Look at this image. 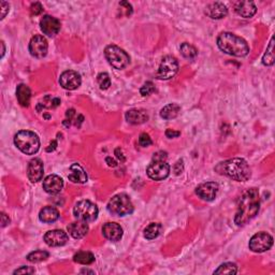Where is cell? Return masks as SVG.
<instances>
[{
  "instance_id": "cell-1",
  "label": "cell",
  "mask_w": 275,
  "mask_h": 275,
  "mask_svg": "<svg viewBox=\"0 0 275 275\" xmlns=\"http://www.w3.org/2000/svg\"><path fill=\"white\" fill-rule=\"evenodd\" d=\"M260 198L257 188H251L241 196L237 203L235 221L237 226H243L252 220L259 212Z\"/></svg>"
},
{
  "instance_id": "cell-2",
  "label": "cell",
  "mask_w": 275,
  "mask_h": 275,
  "mask_svg": "<svg viewBox=\"0 0 275 275\" xmlns=\"http://www.w3.org/2000/svg\"><path fill=\"white\" fill-rule=\"evenodd\" d=\"M215 171L220 176L228 177L236 182H246L252 177V169L243 158H231L219 162L215 167Z\"/></svg>"
},
{
  "instance_id": "cell-3",
  "label": "cell",
  "mask_w": 275,
  "mask_h": 275,
  "mask_svg": "<svg viewBox=\"0 0 275 275\" xmlns=\"http://www.w3.org/2000/svg\"><path fill=\"white\" fill-rule=\"evenodd\" d=\"M217 45L220 51L231 56L244 57L250 53V46L247 42L231 33H221L217 38Z\"/></svg>"
},
{
  "instance_id": "cell-4",
  "label": "cell",
  "mask_w": 275,
  "mask_h": 275,
  "mask_svg": "<svg viewBox=\"0 0 275 275\" xmlns=\"http://www.w3.org/2000/svg\"><path fill=\"white\" fill-rule=\"evenodd\" d=\"M14 144L26 155H34L40 149V139L35 132L22 130L14 137Z\"/></svg>"
},
{
  "instance_id": "cell-5",
  "label": "cell",
  "mask_w": 275,
  "mask_h": 275,
  "mask_svg": "<svg viewBox=\"0 0 275 275\" xmlns=\"http://www.w3.org/2000/svg\"><path fill=\"white\" fill-rule=\"evenodd\" d=\"M108 210L111 214L115 216H125L134 212V204H132L129 196L126 194H118L109 201Z\"/></svg>"
},
{
  "instance_id": "cell-6",
  "label": "cell",
  "mask_w": 275,
  "mask_h": 275,
  "mask_svg": "<svg viewBox=\"0 0 275 275\" xmlns=\"http://www.w3.org/2000/svg\"><path fill=\"white\" fill-rule=\"evenodd\" d=\"M104 55L109 63L115 69H125L130 63V57L118 45H109L105 47Z\"/></svg>"
},
{
  "instance_id": "cell-7",
  "label": "cell",
  "mask_w": 275,
  "mask_h": 275,
  "mask_svg": "<svg viewBox=\"0 0 275 275\" xmlns=\"http://www.w3.org/2000/svg\"><path fill=\"white\" fill-rule=\"evenodd\" d=\"M98 206L91 202L89 200H82L78 202L73 209V214L76 217L80 220L84 221H94L98 217Z\"/></svg>"
},
{
  "instance_id": "cell-8",
  "label": "cell",
  "mask_w": 275,
  "mask_h": 275,
  "mask_svg": "<svg viewBox=\"0 0 275 275\" xmlns=\"http://www.w3.org/2000/svg\"><path fill=\"white\" fill-rule=\"evenodd\" d=\"M178 71V61L176 57L166 56L163 57L158 71L156 73V78L159 80H170Z\"/></svg>"
},
{
  "instance_id": "cell-9",
  "label": "cell",
  "mask_w": 275,
  "mask_h": 275,
  "mask_svg": "<svg viewBox=\"0 0 275 275\" xmlns=\"http://www.w3.org/2000/svg\"><path fill=\"white\" fill-rule=\"evenodd\" d=\"M273 245V237L267 232H258L250 240V250L254 253H263L269 251Z\"/></svg>"
},
{
  "instance_id": "cell-10",
  "label": "cell",
  "mask_w": 275,
  "mask_h": 275,
  "mask_svg": "<svg viewBox=\"0 0 275 275\" xmlns=\"http://www.w3.org/2000/svg\"><path fill=\"white\" fill-rule=\"evenodd\" d=\"M146 173L150 178L154 181H162L170 174V166L167 161H156L153 160L146 169Z\"/></svg>"
},
{
  "instance_id": "cell-11",
  "label": "cell",
  "mask_w": 275,
  "mask_h": 275,
  "mask_svg": "<svg viewBox=\"0 0 275 275\" xmlns=\"http://www.w3.org/2000/svg\"><path fill=\"white\" fill-rule=\"evenodd\" d=\"M49 43L43 36L37 35L29 42V52L36 58H43L47 54Z\"/></svg>"
},
{
  "instance_id": "cell-12",
  "label": "cell",
  "mask_w": 275,
  "mask_h": 275,
  "mask_svg": "<svg viewBox=\"0 0 275 275\" xmlns=\"http://www.w3.org/2000/svg\"><path fill=\"white\" fill-rule=\"evenodd\" d=\"M81 76L77 71L67 70L59 78V84L62 88L67 91H75L81 85Z\"/></svg>"
},
{
  "instance_id": "cell-13",
  "label": "cell",
  "mask_w": 275,
  "mask_h": 275,
  "mask_svg": "<svg viewBox=\"0 0 275 275\" xmlns=\"http://www.w3.org/2000/svg\"><path fill=\"white\" fill-rule=\"evenodd\" d=\"M218 189L219 186L217 183L206 182L199 185L197 189H196V194H197L202 200L213 201L216 198V196H217Z\"/></svg>"
},
{
  "instance_id": "cell-14",
  "label": "cell",
  "mask_w": 275,
  "mask_h": 275,
  "mask_svg": "<svg viewBox=\"0 0 275 275\" xmlns=\"http://www.w3.org/2000/svg\"><path fill=\"white\" fill-rule=\"evenodd\" d=\"M40 28L44 35L55 37L60 30V22L51 15H44L40 20Z\"/></svg>"
},
{
  "instance_id": "cell-15",
  "label": "cell",
  "mask_w": 275,
  "mask_h": 275,
  "mask_svg": "<svg viewBox=\"0 0 275 275\" xmlns=\"http://www.w3.org/2000/svg\"><path fill=\"white\" fill-rule=\"evenodd\" d=\"M44 174V167L43 162L39 158H35V159H31L28 163L27 168V176L29 181L31 183H37L39 182L43 177Z\"/></svg>"
},
{
  "instance_id": "cell-16",
  "label": "cell",
  "mask_w": 275,
  "mask_h": 275,
  "mask_svg": "<svg viewBox=\"0 0 275 275\" xmlns=\"http://www.w3.org/2000/svg\"><path fill=\"white\" fill-rule=\"evenodd\" d=\"M44 241L49 246L56 247L62 246L68 242V235L67 232L59 229L47 231L44 236Z\"/></svg>"
},
{
  "instance_id": "cell-17",
  "label": "cell",
  "mask_w": 275,
  "mask_h": 275,
  "mask_svg": "<svg viewBox=\"0 0 275 275\" xmlns=\"http://www.w3.org/2000/svg\"><path fill=\"white\" fill-rule=\"evenodd\" d=\"M63 187V181L60 177L56 176V174H51V176L46 177L43 181V189L47 194L50 195H56L61 192Z\"/></svg>"
},
{
  "instance_id": "cell-18",
  "label": "cell",
  "mask_w": 275,
  "mask_h": 275,
  "mask_svg": "<svg viewBox=\"0 0 275 275\" xmlns=\"http://www.w3.org/2000/svg\"><path fill=\"white\" fill-rule=\"evenodd\" d=\"M204 13L213 20H221L227 17L228 9H227L223 2H213L210 3L209 6H206Z\"/></svg>"
},
{
  "instance_id": "cell-19",
  "label": "cell",
  "mask_w": 275,
  "mask_h": 275,
  "mask_svg": "<svg viewBox=\"0 0 275 275\" xmlns=\"http://www.w3.org/2000/svg\"><path fill=\"white\" fill-rule=\"evenodd\" d=\"M102 234L105 239L118 242L123 237V228L116 223H107L102 227Z\"/></svg>"
},
{
  "instance_id": "cell-20",
  "label": "cell",
  "mask_w": 275,
  "mask_h": 275,
  "mask_svg": "<svg viewBox=\"0 0 275 275\" xmlns=\"http://www.w3.org/2000/svg\"><path fill=\"white\" fill-rule=\"evenodd\" d=\"M236 12L244 19L253 18L257 12L255 3L252 1H237L235 3Z\"/></svg>"
},
{
  "instance_id": "cell-21",
  "label": "cell",
  "mask_w": 275,
  "mask_h": 275,
  "mask_svg": "<svg viewBox=\"0 0 275 275\" xmlns=\"http://www.w3.org/2000/svg\"><path fill=\"white\" fill-rule=\"evenodd\" d=\"M126 119L132 125H140L149 120V114L145 110L131 109L126 112Z\"/></svg>"
},
{
  "instance_id": "cell-22",
  "label": "cell",
  "mask_w": 275,
  "mask_h": 275,
  "mask_svg": "<svg viewBox=\"0 0 275 275\" xmlns=\"http://www.w3.org/2000/svg\"><path fill=\"white\" fill-rule=\"evenodd\" d=\"M88 230V225L84 220L75 221V223H71L68 226L69 234H70L72 237H75V239H82V237L87 235Z\"/></svg>"
},
{
  "instance_id": "cell-23",
  "label": "cell",
  "mask_w": 275,
  "mask_h": 275,
  "mask_svg": "<svg viewBox=\"0 0 275 275\" xmlns=\"http://www.w3.org/2000/svg\"><path fill=\"white\" fill-rule=\"evenodd\" d=\"M68 178L70 179L72 183H79V184H84L87 182V174L85 170L82 168V166L79 163H73L69 170Z\"/></svg>"
},
{
  "instance_id": "cell-24",
  "label": "cell",
  "mask_w": 275,
  "mask_h": 275,
  "mask_svg": "<svg viewBox=\"0 0 275 275\" xmlns=\"http://www.w3.org/2000/svg\"><path fill=\"white\" fill-rule=\"evenodd\" d=\"M39 218L41 221L46 224L54 223L58 218H59V212L54 206H45L42 209L39 213Z\"/></svg>"
},
{
  "instance_id": "cell-25",
  "label": "cell",
  "mask_w": 275,
  "mask_h": 275,
  "mask_svg": "<svg viewBox=\"0 0 275 275\" xmlns=\"http://www.w3.org/2000/svg\"><path fill=\"white\" fill-rule=\"evenodd\" d=\"M17 97L19 103L22 105V107H28L31 98L30 88L27 85H25V84H20L17 89Z\"/></svg>"
},
{
  "instance_id": "cell-26",
  "label": "cell",
  "mask_w": 275,
  "mask_h": 275,
  "mask_svg": "<svg viewBox=\"0 0 275 275\" xmlns=\"http://www.w3.org/2000/svg\"><path fill=\"white\" fill-rule=\"evenodd\" d=\"M181 107L177 103H170L163 107L160 111V116L163 119H173L178 115Z\"/></svg>"
},
{
  "instance_id": "cell-27",
  "label": "cell",
  "mask_w": 275,
  "mask_h": 275,
  "mask_svg": "<svg viewBox=\"0 0 275 275\" xmlns=\"http://www.w3.org/2000/svg\"><path fill=\"white\" fill-rule=\"evenodd\" d=\"M162 227L159 223H152L144 229V237L147 240H154L160 235Z\"/></svg>"
},
{
  "instance_id": "cell-28",
  "label": "cell",
  "mask_w": 275,
  "mask_h": 275,
  "mask_svg": "<svg viewBox=\"0 0 275 275\" xmlns=\"http://www.w3.org/2000/svg\"><path fill=\"white\" fill-rule=\"evenodd\" d=\"M73 260L80 264H92L95 261V256L91 252H79L73 256Z\"/></svg>"
},
{
  "instance_id": "cell-29",
  "label": "cell",
  "mask_w": 275,
  "mask_h": 275,
  "mask_svg": "<svg viewBox=\"0 0 275 275\" xmlns=\"http://www.w3.org/2000/svg\"><path fill=\"white\" fill-rule=\"evenodd\" d=\"M262 63L264 66H272L274 63V38L270 41L267 51L262 57Z\"/></svg>"
},
{
  "instance_id": "cell-30",
  "label": "cell",
  "mask_w": 275,
  "mask_h": 275,
  "mask_svg": "<svg viewBox=\"0 0 275 275\" xmlns=\"http://www.w3.org/2000/svg\"><path fill=\"white\" fill-rule=\"evenodd\" d=\"M237 273V267L236 263L232 262H226L220 264L218 269H216L214 274H236Z\"/></svg>"
},
{
  "instance_id": "cell-31",
  "label": "cell",
  "mask_w": 275,
  "mask_h": 275,
  "mask_svg": "<svg viewBox=\"0 0 275 275\" xmlns=\"http://www.w3.org/2000/svg\"><path fill=\"white\" fill-rule=\"evenodd\" d=\"M50 254L45 252V251H36L30 253L29 255L27 256V260L30 262H41V261H44L46 260L47 258H49Z\"/></svg>"
},
{
  "instance_id": "cell-32",
  "label": "cell",
  "mask_w": 275,
  "mask_h": 275,
  "mask_svg": "<svg viewBox=\"0 0 275 275\" xmlns=\"http://www.w3.org/2000/svg\"><path fill=\"white\" fill-rule=\"evenodd\" d=\"M181 53L185 58H188V59H193V58L197 56L198 51L195 46L185 42V43H183L181 45Z\"/></svg>"
},
{
  "instance_id": "cell-33",
  "label": "cell",
  "mask_w": 275,
  "mask_h": 275,
  "mask_svg": "<svg viewBox=\"0 0 275 275\" xmlns=\"http://www.w3.org/2000/svg\"><path fill=\"white\" fill-rule=\"evenodd\" d=\"M59 104H60V100L58 99V98L51 97V96H46V97L43 99V101L40 102V103L38 104V108L42 107V109H44V108H47V109H55V108H57Z\"/></svg>"
},
{
  "instance_id": "cell-34",
  "label": "cell",
  "mask_w": 275,
  "mask_h": 275,
  "mask_svg": "<svg viewBox=\"0 0 275 275\" xmlns=\"http://www.w3.org/2000/svg\"><path fill=\"white\" fill-rule=\"evenodd\" d=\"M97 82L101 89H108L111 86V79L108 73L101 72L97 77Z\"/></svg>"
},
{
  "instance_id": "cell-35",
  "label": "cell",
  "mask_w": 275,
  "mask_h": 275,
  "mask_svg": "<svg viewBox=\"0 0 275 275\" xmlns=\"http://www.w3.org/2000/svg\"><path fill=\"white\" fill-rule=\"evenodd\" d=\"M155 92V85H154V83L153 82H145L144 84H143V86L141 87V89H140V93H141V95L142 96H150L151 94H153Z\"/></svg>"
},
{
  "instance_id": "cell-36",
  "label": "cell",
  "mask_w": 275,
  "mask_h": 275,
  "mask_svg": "<svg viewBox=\"0 0 275 275\" xmlns=\"http://www.w3.org/2000/svg\"><path fill=\"white\" fill-rule=\"evenodd\" d=\"M152 139H151V137L147 135V134H141L140 135V138H139V144L141 146H143V147H147V146H150L152 145Z\"/></svg>"
},
{
  "instance_id": "cell-37",
  "label": "cell",
  "mask_w": 275,
  "mask_h": 275,
  "mask_svg": "<svg viewBox=\"0 0 275 275\" xmlns=\"http://www.w3.org/2000/svg\"><path fill=\"white\" fill-rule=\"evenodd\" d=\"M33 273H35V269L31 267H20V269L14 271V274H33Z\"/></svg>"
},
{
  "instance_id": "cell-38",
  "label": "cell",
  "mask_w": 275,
  "mask_h": 275,
  "mask_svg": "<svg viewBox=\"0 0 275 275\" xmlns=\"http://www.w3.org/2000/svg\"><path fill=\"white\" fill-rule=\"evenodd\" d=\"M167 158H168L167 153L160 151V152L155 153L154 156H153V160H156V161H166Z\"/></svg>"
},
{
  "instance_id": "cell-39",
  "label": "cell",
  "mask_w": 275,
  "mask_h": 275,
  "mask_svg": "<svg viewBox=\"0 0 275 275\" xmlns=\"http://www.w3.org/2000/svg\"><path fill=\"white\" fill-rule=\"evenodd\" d=\"M43 11V7L41 6L40 2H35L33 6H31V13L34 15H39Z\"/></svg>"
},
{
  "instance_id": "cell-40",
  "label": "cell",
  "mask_w": 275,
  "mask_h": 275,
  "mask_svg": "<svg viewBox=\"0 0 275 275\" xmlns=\"http://www.w3.org/2000/svg\"><path fill=\"white\" fill-rule=\"evenodd\" d=\"M9 8H10V6H9L8 2H6V1L0 2V9H1V18H0V19L3 20L4 18H6L7 13L9 12Z\"/></svg>"
},
{
  "instance_id": "cell-41",
  "label": "cell",
  "mask_w": 275,
  "mask_h": 275,
  "mask_svg": "<svg viewBox=\"0 0 275 275\" xmlns=\"http://www.w3.org/2000/svg\"><path fill=\"white\" fill-rule=\"evenodd\" d=\"M166 136H167V138H169V139H172V138H177V137L181 136V132L176 131L173 129H167Z\"/></svg>"
},
{
  "instance_id": "cell-42",
  "label": "cell",
  "mask_w": 275,
  "mask_h": 275,
  "mask_svg": "<svg viewBox=\"0 0 275 275\" xmlns=\"http://www.w3.org/2000/svg\"><path fill=\"white\" fill-rule=\"evenodd\" d=\"M1 224H2V227H6L9 223H10V218L7 216L6 213H1Z\"/></svg>"
},
{
  "instance_id": "cell-43",
  "label": "cell",
  "mask_w": 275,
  "mask_h": 275,
  "mask_svg": "<svg viewBox=\"0 0 275 275\" xmlns=\"http://www.w3.org/2000/svg\"><path fill=\"white\" fill-rule=\"evenodd\" d=\"M50 146H51V147H47V150H46V151H47V152L54 151V150L56 149V146H57V142H56V141H53L52 143L50 144Z\"/></svg>"
},
{
  "instance_id": "cell-44",
  "label": "cell",
  "mask_w": 275,
  "mask_h": 275,
  "mask_svg": "<svg viewBox=\"0 0 275 275\" xmlns=\"http://www.w3.org/2000/svg\"><path fill=\"white\" fill-rule=\"evenodd\" d=\"M1 46H2V52H1V57H3L4 52H6V47H4V42H1Z\"/></svg>"
}]
</instances>
